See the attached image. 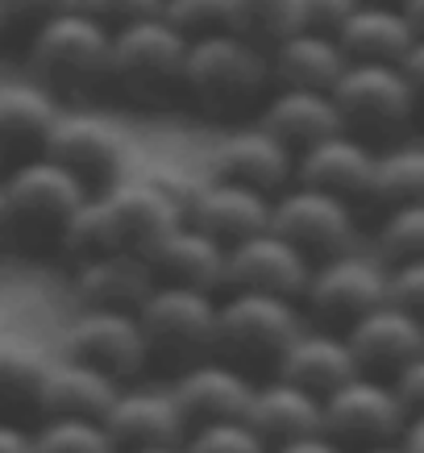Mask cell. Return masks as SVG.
Masks as SVG:
<instances>
[{"label": "cell", "instance_id": "1", "mask_svg": "<svg viewBox=\"0 0 424 453\" xmlns=\"http://www.w3.org/2000/svg\"><path fill=\"white\" fill-rule=\"evenodd\" d=\"M179 220H188V212L166 188H158L146 175H121L83 200V208L71 217L67 234H63V246L75 258H92L109 250H129V254L150 258V250Z\"/></svg>", "mask_w": 424, "mask_h": 453}, {"label": "cell", "instance_id": "2", "mask_svg": "<svg viewBox=\"0 0 424 453\" xmlns=\"http://www.w3.org/2000/svg\"><path fill=\"white\" fill-rule=\"evenodd\" d=\"M271 88V46H262L237 29H220V34L196 38L188 46L183 92L208 117H237V112L262 109Z\"/></svg>", "mask_w": 424, "mask_h": 453}, {"label": "cell", "instance_id": "3", "mask_svg": "<svg viewBox=\"0 0 424 453\" xmlns=\"http://www.w3.org/2000/svg\"><path fill=\"white\" fill-rule=\"evenodd\" d=\"M300 333L304 312L291 296L229 288V300L217 303V354L242 371H274Z\"/></svg>", "mask_w": 424, "mask_h": 453}, {"label": "cell", "instance_id": "4", "mask_svg": "<svg viewBox=\"0 0 424 453\" xmlns=\"http://www.w3.org/2000/svg\"><path fill=\"white\" fill-rule=\"evenodd\" d=\"M150 362H163L171 371H188L192 362L217 354V300L212 291L158 283L137 308Z\"/></svg>", "mask_w": 424, "mask_h": 453}, {"label": "cell", "instance_id": "5", "mask_svg": "<svg viewBox=\"0 0 424 453\" xmlns=\"http://www.w3.org/2000/svg\"><path fill=\"white\" fill-rule=\"evenodd\" d=\"M112 63V29L88 9H71L29 34V67L50 88H92L109 80Z\"/></svg>", "mask_w": 424, "mask_h": 453}, {"label": "cell", "instance_id": "6", "mask_svg": "<svg viewBox=\"0 0 424 453\" xmlns=\"http://www.w3.org/2000/svg\"><path fill=\"white\" fill-rule=\"evenodd\" d=\"M333 100L342 109L345 129L366 142L399 138L420 109L404 63H366V58H350L342 80L333 83Z\"/></svg>", "mask_w": 424, "mask_h": 453}, {"label": "cell", "instance_id": "7", "mask_svg": "<svg viewBox=\"0 0 424 453\" xmlns=\"http://www.w3.org/2000/svg\"><path fill=\"white\" fill-rule=\"evenodd\" d=\"M4 196H9V229L21 237H50L63 246L71 217L88 200V179H80L67 163H58L42 150L4 179Z\"/></svg>", "mask_w": 424, "mask_h": 453}, {"label": "cell", "instance_id": "8", "mask_svg": "<svg viewBox=\"0 0 424 453\" xmlns=\"http://www.w3.org/2000/svg\"><path fill=\"white\" fill-rule=\"evenodd\" d=\"M188 46L192 38H183L163 13L129 21L112 29L109 80L121 83V92H129L134 100H163L183 88Z\"/></svg>", "mask_w": 424, "mask_h": 453}, {"label": "cell", "instance_id": "9", "mask_svg": "<svg viewBox=\"0 0 424 453\" xmlns=\"http://www.w3.org/2000/svg\"><path fill=\"white\" fill-rule=\"evenodd\" d=\"M379 303H387V266H379L358 250L316 262L312 279L304 288V308L325 329L345 333L358 316H366Z\"/></svg>", "mask_w": 424, "mask_h": 453}, {"label": "cell", "instance_id": "10", "mask_svg": "<svg viewBox=\"0 0 424 453\" xmlns=\"http://www.w3.org/2000/svg\"><path fill=\"white\" fill-rule=\"evenodd\" d=\"M271 229H279L288 242H296L312 262H325L333 254L354 250V200L333 196L325 188H308V183H288L274 196Z\"/></svg>", "mask_w": 424, "mask_h": 453}, {"label": "cell", "instance_id": "11", "mask_svg": "<svg viewBox=\"0 0 424 453\" xmlns=\"http://www.w3.org/2000/svg\"><path fill=\"white\" fill-rule=\"evenodd\" d=\"M408 408L399 399L391 379L358 371L350 383H342L333 395H325V433L337 437L345 449L399 441L408 428Z\"/></svg>", "mask_w": 424, "mask_h": 453}, {"label": "cell", "instance_id": "12", "mask_svg": "<svg viewBox=\"0 0 424 453\" xmlns=\"http://www.w3.org/2000/svg\"><path fill=\"white\" fill-rule=\"evenodd\" d=\"M42 150L67 163L80 179L104 188L112 179H121L129 166V134L100 112H58Z\"/></svg>", "mask_w": 424, "mask_h": 453}, {"label": "cell", "instance_id": "13", "mask_svg": "<svg viewBox=\"0 0 424 453\" xmlns=\"http://www.w3.org/2000/svg\"><path fill=\"white\" fill-rule=\"evenodd\" d=\"M63 354L92 362L112 379H129L150 362V345L142 320L129 308H88L63 333Z\"/></svg>", "mask_w": 424, "mask_h": 453}, {"label": "cell", "instance_id": "14", "mask_svg": "<svg viewBox=\"0 0 424 453\" xmlns=\"http://www.w3.org/2000/svg\"><path fill=\"white\" fill-rule=\"evenodd\" d=\"M316 262L304 254L296 242L279 234V229H262L229 246V266H225V288L242 291H274V296H291L304 300V288L312 279Z\"/></svg>", "mask_w": 424, "mask_h": 453}, {"label": "cell", "instance_id": "15", "mask_svg": "<svg viewBox=\"0 0 424 453\" xmlns=\"http://www.w3.org/2000/svg\"><path fill=\"white\" fill-rule=\"evenodd\" d=\"M345 342L358 357V371L396 379L412 357L424 354V320L387 300L379 308H370L366 316H358L345 329Z\"/></svg>", "mask_w": 424, "mask_h": 453}, {"label": "cell", "instance_id": "16", "mask_svg": "<svg viewBox=\"0 0 424 453\" xmlns=\"http://www.w3.org/2000/svg\"><path fill=\"white\" fill-rule=\"evenodd\" d=\"M254 387L250 383V371H242L229 357H200L188 371H179L175 379V399L183 416H188V428L208 425V420H237V416L250 412V399H254Z\"/></svg>", "mask_w": 424, "mask_h": 453}, {"label": "cell", "instance_id": "17", "mask_svg": "<svg viewBox=\"0 0 424 453\" xmlns=\"http://www.w3.org/2000/svg\"><path fill=\"white\" fill-rule=\"evenodd\" d=\"M212 175L237 179V183H250V188L279 196L296 179V150L288 142L274 138L262 121L237 125L212 150Z\"/></svg>", "mask_w": 424, "mask_h": 453}, {"label": "cell", "instance_id": "18", "mask_svg": "<svg viewBox=\"0 0 424 453\" xmlns=\"http://www.w3.org/2000/svg\"><path fill=\"white\" fill-rule=\"evenodd\" d=\"M271 212H274L271 192L220 175L200 183V192L188 204V220L200 225L204 234H212L217 242H225V246H237V242L271 229Z\"/></svg>", "mask_w": 424, "mask_h": 453}, {"label": "cell", "instance_id": "19", "mask_svg": "<svg viewBox=\"0 0 424 453\" xmlns=\"http://www.w3.org/2000/svg\"><path fill=\"white\" fill-rule=\"evenodd\" d=\"M374 158H379L374 142L358 138L350 129H337V134H328L296 154V183L325 188V192L345 196V200H366L370 179H374Z\"/></svg>", "mask_w": 424, "mask_h": 453}, {"label": "cell", "instance_id": "20", "mask_svg": "<svg viewBox=\"0 0 424 453\" xmlns=\"http://www.w3.org/2000/svg\"><path fill=\"white\" fill-rule=\"evenodd\" d=\"M112 441L125 449H150V445H183L188 441V416L179 408L171 387H129L117 391L109 416H104Z\"/></svg>", "mask_w": 424, "mask_h": 453}, {"label": "cell", "instance_id": "21", "mask_svg": "<svg viewBox=\"0 0 424 453\" xmlns=\"http://www.w3.org/2000/svg\"><path fill=\"white\" fill-rule=\"evenodd\" d=\"M258 121L279 142H288L296 154L304 146L345 129L342 109H337V100H333L328 88H296V83H274L271 96L262 100Z\"/></svg>", "mask_w": 424, "mask_h": 453}, {"label": "cell", "instance_id": "22", "mask_svg": "<svg viewBox=\"0 0 424 453\" xmlns=\"http://www.w3.org/2000/svg\"><path fill=\"white\" fill-rule=\"evenodd\" d=\"M150 266L158 283H179V288L217 291L225 288V266H229V246L204 234L192 220H179L175 229L150 250Z\"/></svg>", "mask_w": 424, "mask_h": 453}, {"label": "cell", "instance_id": "23", "mask_svg": "<svg viewBox=\"0 0 424 453\" xmlns=\"http://www.w3.org/2000/svg\"><path fill=\"white\" fill-rule=\"evenodd\" d=\"M154 288H158V279H154L150 258L129 254V250L80 258V271H75V296L88 308H129V312H137Z\"/></svg>", "mask_w": 424, "mask_h": 453}, {"label": "cell", "instance_id": "24", "mask_svg": "<svg viewBox=\"0 0 424 453\" xmlns=\"http://www.w3.org/2000/svg\"><path fill=\"white\" fill-rule=\"evenodd\" d=\"M274 374H283V379L308 387L312 395L325 399L358 374V357L342 329L316 325V329H304L300 337L288 345V354L279 357Z\"/></svg>", "mask_w": 424, "mask_h": 453}, {"label": "cell", "instance_id": "25", "mask_svg": "<svg viewBox=\"0 0 424 453\" xmlns=\"http://www.w3.org/2000/svg\"><path fill=\"white\" fill-rule=\"evenodd\" d=\"M246 420L271 445H279V441L304 437V433H320L325 428V399L312 395L308 387L283 379V374H274V379L254 387Z\"/></svg>", "mask_w": 424, "mask_h": 453}, {"label": "cell", "instance_id": "26", "mask_svg": "<svg viewBox=\"0 0 424 453\" xmlns=\"http://www.w3.org/2000/svg\"><path fill=\"white\" fill-rule=\"evenodd\" d=\"M350 67V55L337 34L325 29H291L288 38H279L271 46V71L274 83H296V88H328L342 80V71Z\"/></svg>", "mask_w": 424, "mask_h": 453}, {"label": "cell", "instance_id": "27", "mask_svg": "<svg viewBox=\"0 0 424 453\" xmlns=\"http://www.w3.org/2000/svg\"><path fill=\"white\" fill-rule=\"evenodd\" d=\"M345 55L366 58V63H404L412 50V42L420 38L412 17L404 13V4H379V0H362L354 13L345 17V26L337 29Z\"/></svg>", "mask_w": 424, "mask_h": 453}, {"label": "cell", "instance_id": "28", "mask_svg": "<svg viewBox=\"0 0 424 453\" xmlns=\"http://www.w3.org/2000/svg\"><path fill=\"white\" fill-rule=\"evenodd\" d=\"M117 379L109 371H100L92 362H80V357H55L50 362V374H46V387H42V408L46 416H96L104 420L117 399Z\"/></svg>", "mask_w": 424, "mask_h": 453}, {"label": "cell", "instance_id": "29", "mask_svg": "<svg viewBox=\"0 0 424 453\" xmlns=\"http://www.w3.org/2000/svg\"><path fill=\"white\" fill-rule=\"evenodd\" d=\"M55 357L38 342L0 333V403L9 408H42V387Z\"/></svg>", "mask_w": 424, "mask_h": 453}, {"label": "cell", "instance_id": "30", "mask_svg": "<svg viewBox=\"0 0 424 453\" xmlns=\"http://www.w3.org/2000/svg\"><path fill=\"white\" fill-rule=\"evenodd\" d=\"M58 112L63 109L46 83H0V142L42 146Z\"/></svg>", "mask_w": 424, "mask_h": 453}, {"label": "cell", "instance_id": "31", "mask_svg": "<svg viewBox=\"0 0 424 453\" xmlns=\"http://www.w3.org/2000/svg\"><path fill=\"white\" fill-rule=\"evenodd\" d=\"M366 200L379 208L424 200V142H387V150H379L374 158Z\"/></svg>", "mask_w": 424, "mask_h": 453}, {"label": "cell", "instance_id": "32", "mask_svg": "<svg viewBox=\"0 0 424 453\" xmlns=\"http://www.w3.org/2000/svg\"><path fill=\"white\" fill-rule=\"evenodd\" d=\"M34 453H121L96 416H46L34 433Z\"/></svg>", "mask_w": 424, "mask_h": 453}, {"label": "cell", "instance_id": "33", "mask_svg": "<svg viewBox=\"0 0 424 453\" xmlns=\"http://www.w3.org/2000/svg\"><path fill=\"white\" fill-rule=\"evenodd\" d=\"M233 29L262 46H274L291 29H300L296 0H233Z\"/></svg>", "mask_w": 424, "mask_h": 453}, {"label": "cell", "instance_id": "34", "mask_svg": "<svg viewBox=\"0 0 424 453\" xmlns=\"http://www.w3.org/2000/svg\"><path fill=\"white\" fill-rule=\"evenodd\" d=\"M183 449L188 453H271V441L262 437L246 416H237V420H208V425L188 428Z\"/></svg>", "mask_w": 424, "mask_h": 453}, {"label": "cell", "instance_id": "35", "mask_svg": "<svg viewBox=\"0 0 424 453\" xmlns=\"http://www.w3.org/2000/svg\"><path fill=\"white\" fill-rule=\"evenodd\" d=\"M374 246H379V254H383L387 262L424 258V200L387 208L383 225H379V234H374Z\"/></svg>", "mask_w": 424, "mask_h": 453}, {"label": "cell", "instance_id": "36", "mask_svg": "<svg viewBox=\"0 0 424 453\" xmlns=\"http://www.w3.org/2000/svg\"><path fill=\"white\" fill-rule=\"evenodd\" d=\"M163 17L183 38H208L233 29V0H163Z\"/></svg>", "mask_w": 424, "mask_h": 453}, {"label": "cell", "instance_id": "37", "mask_svg": "<svg viewBox=\"0 0 424 453\" xmlns=\"http://www.w3.org/2000/svg\"><path fill=\"white\" fill-rule=\"evenodd\" d=\"M387 300L424 320V258L391 262L387 266Z\"/></svg>", "mask_w": 424, "mask_h": 453}, {"label": "cell", "instance_id": "38", "mask_svg": "<svg viewBox=\"0 0 424 453\" xmlns=\"http://www.w3.org/2000/svg\"><path fill=\"white\" fill-rule=\"evenodd\" d=\"M362 0H296V13H300L304 29H325V34H337L345 26V17L354 13Z\"/></svg>", "mask_w": 424, "mask_h": 453}, {"label": "cell", "instance_id": "39", "mask_svg": "<svg viewBox=\"0 0 424 453\" xmlns=\"http://www.w3.org/2000/svg\"><path fill=\"white\" fill-rule=\"evenodd\" d=\"M83 9L96 13L109 29H121V26H129V21L163 13V0H83Z\"/></svg>", "mask_w": 424, "mask_h": 453}, {"label": "cell", "instance_id": "40", "mask_svg": "<svg viewBox=\"0 0 424 453\" xmlns=\"http://www.w3.org/2000/svg\"><path fill=\"white\" fill-rule=\"evenodd\" d=\"M391 383H396V391H399V399H404L408 416H424V354L412 357Z\"/></svg>", "mask_w": 424, "mask_h": 453}, {"label": "cell", "instance_id": "41", "mask_svg": "<svg viewBox=\"0 0 424 453\" xmlns=\"http://www.w3.org/2000/svg\"><path fill=\"white\" fill-rule=\"evenodd\" d=\"M13 9V21H29V26H42L58 13H71V9H83V0H9Z\"/></svg>", "mask_w": 424, "mask_h": 453}, {"label": "cell", "instance_id": "42", "mask_svg": "<svg viewBox=\"0 0 424 453\" xmlns=\"http://www.w3.org/2000/svg\"><path fill=\"white\" fill-rule=\"evenodd\" d=\"M271 453H350V449L320 428V433H304V437L279 441V445H271Z\"/></svg>", "mask_w": 424, "mask_h": 453}, {"label": "cell", "instance_id": "43", "mask_svg": "<svg viewBox=\"0 0 424 453\" xmlns=\"http://www.w3.org/2000/svg\"><path fill=\"white\" fill-rule=\"evenodd\" d=\"M0 453H34V433L13 420H0Z\"/></svg>", "mask_w": 424, "mask_h": 453}, {"label": "cell", "instance_id": "44", "mask_svg": "<svg viewBox=\"0 0 424 453\" xmlns=\"http://www.w3.org/2000/svg\"><path fill=\"white\" fill-rule=\"evenodd\" d=\"M404 71H408L412 88H416V100L424 104V34L412 42V50L404 55Z\"/></svg>", "mask_w": 424, "mask_h": 453}, {"label": "cell", "instance_id": "45", "mask_svg": "<svg viewBox=\"0 0 424 453\" xmlns=\"http://www.w3.org/2000/svg\"><path fill=\"white\" fill-rule=\"evenodd\" d=\"M404 445L412 453H424V416H412L408 428H404Z\"/></svg>", "mask_w": 424, "mask_h": 453}, {"label": "cell", "instance_id": "46", "mask_svg": "<svg viewBox=\"0 0 424 453\" xmlns=\"http://www.w3.org/2000/svg\"><path fill=\"white\" fill-rule=\"evenodd\" d=\"M350 453H412V449L399 437V441H379V445H362V449H350Z\"/></svg>", "mask_w": 424, "mask_h": 453}, {"label": "cell", "instance_id": "47", "mask_svg": "<svg viewBox=\"0 0 424 453\" xmlns=\"http://www.w3.org/2000/svg\"><path fill=\"white\" fill-rule=\"evenodd\" d=\"M404 13L412 17L416 34H424V0H404Z\"/></svg>", "mask_w": 424, "mask_h": 453}, {"label": "cell", "instance_id": "48", "mask_svg": "<svg viewBox=\"0 0 424 453\" xmlns=\"http://www.w3.org/2000/svg\"><path fill=\"white\" fill-rule=\"evenodd\" d=\"M0 234H9V196H4V179H0Z\"/></svg>", "mask_w": 424, "mask_h": 453}, {"label": "cell", "instance_id": "49", "mask_svg": "<svg viewBox=\"0 0 424 453\" xmlns=\"http://www.w3.org/2000/svg\"><path fill=\"white\" fill-rule=\"evenodd\" d=\"M125 453H188L183 445H150V449H125Z\"/></svg>", "mask_w": 424, "mask_h": 453}, {"label": "cell", "instance_id": "50", "mask_svg": "<svg viewBox=\"0 0 424 453\" xmlns=\"http://www.w3.org/2000/svg\"><path fill=\"white\" fill-rule=\"evenodd\" d=\"M9 21H13V9H9V0H0V34H4Z\"/></svg>", "mask_w": 424, "mask_h": 453}, {"label": "cell", "instance_id": "51", "mask_svg": "<svg viewBox=\"0 0 424 453\" xmlns=\"http://www.w3.org/2000/svg\"><path fill=\"white\" fill-rule=\"evenodd\" d=\"M379 4H404V0H379Z\"/></svg>", "mask_w": 424, "mask_h": 453}]
</instances>
